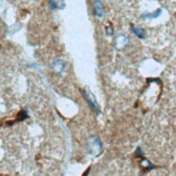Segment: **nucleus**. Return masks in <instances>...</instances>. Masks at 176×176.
<instances>
[{
  "label": "nucleus",
  "mask_w": 176,
  "mask_h": 176,
  "mask_svg": "<svg viewBox=\"0 0 176 176\" xmlns=\"http://www.w3.org/2000/svg\"><path fill=\"white\" fill-rule=\"evenodd\" d=\"M49 5L52 9L56 10H61L65 7V4L64 0H50Z\"/></svg>",
  "instance_id": "2"
},
{
  "label": "nucleus",
  "mask_w": 176,
  "mask_h": 176,
  "mask_svg": "<svg viewBox=\"0 0 176 176\" xmlns=\"http://www.w3.org/2000/svg\"><path fill=\"white\" fill-rule=\"evenodd\" d=\"M83 95L84 98H85V99L86 100V101L88 102V105H90V107L93 109V111L97 112L98 114V112H99V108H98L97 101H96L94 99L93 100V96L90 94L89 93V91L86 90H83Z\"/></svg>",
  "instance_id": "1"
},
{
  "label": "nucleus",
  "mask_w": 176,
  "mask_h": 176,
  "mask_svg": "<svg viewBox=\"0 0 176 176\" xmlns=\"http://www.w3.org/2000/svg\"><path fill=\"white\" fill-rule=\"evenodd\" d=\"M95 6V15L98 17H101L103 13V6L101 2L100 1H95L94 2Z\"/></svg>",
  "instance_id": "5"
},
{
  "label": "nucleus",
  "mask_w": 176,
  "mask_h": 176,
  "mask_svg": "<svg viewBox=\"0 0 176 176\" xmlns=\"http://www.w3.org/2000/svg\"><path fill=\"white\" fill-rule=\"evenodd\" d=\"M162 13V10L160 8H158L156 10H155L152 13H145L142 15V17L147 18V19H155L158 17Z\"/></svg>",
  "instance_id": "4"
},
{
  "label": "nucleus",
  "mask_w": 176,
  "mask_h": 176,
  "mask_svg": "<svg viewBox=\"0 0 176 176\" xmlns=\"http://www.w3.org/2000/svg\"><path fill=\"white\" fill-rule=\"evenodd\" d=\"M131 30H132V32L134 33V34L136 35L139 39H144L145 38L146 33H145V31L144 29L140 28H138V27L132 26L131 27Z\"/></svg>",
  "instance_id": "3"
}]
</instances>
